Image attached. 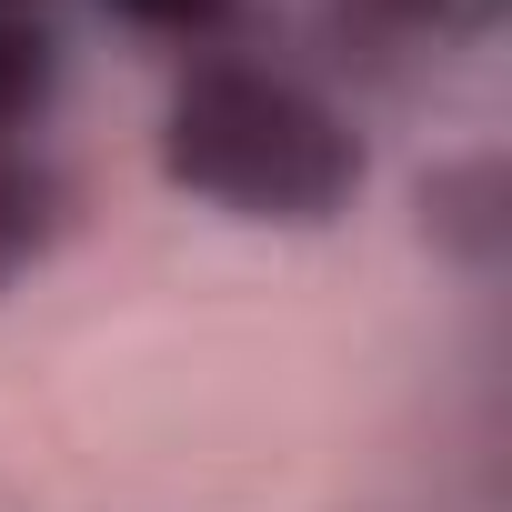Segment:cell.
Here are the masks:
<instances>
[{
  "mask_svg": "<svg viewBox=\"0 0 512 512\" xmlns=\"http://www.w3.org/2000/svg\"><path fill=\"white\" fill-rule=\"evenodd\" d=\"M372 41H492L512 0H342Z\"/></svg>",
  "mask_w": 512,
  "mask_h": 512,
  "instance_id": "3",
  "label": "cell"
},
{
  "mask_svg": "<svg viewBox=\"0 0 512 512\" xmlns=\"http://www.w3.org/2000/svg\"><path fill=\"white\" fill-rule=\"evenodd\" d=\"M161 171L231 211V221H282V231H322L352 211L372 151L362 131L292 71H262V61H211L171 91V121H161Z\"/></svg>",
  "mask_w": 512,
  "mask_h": 512,
  "instance_id": "1",
  "label": "cell"
},
{
  "mask_svg": "<svg viewBox=\"0 0 512 512\" xmlns=\"http://www.w3.org/2000/svg\"><path fill=\"white\" fill-rule=\"evenodd\" d=\"M51 221H61V191L51 171L21 151V141H0V292H11L41 251H51Z\"/></svg>",
  "mask_w": 512,
  "mask_h": 512,
  "instance_id": "2",
  "label": "cell"
},
{
  "mask_svg": "<svg viewBox=\"0 0 512 512\" xmlns=\"http://www.w3.org/2000/svg\"><path fill=\"white\" fill-rule=\"evenodd\" d=\"M51 81H61V41H51L31 11H0V141L41 121Z\"/></svg>",
  "mask_w": 512,
  "mask_h": 512,
  "instance_id": "4",
  "label": "cell"
},
{
  "mask_svg": "<svg viewBox=\"0 0 512 512\" xmlns=\"http://www.w3.org/2000/svg\"><path fill=\"white\" fill-rule=\"evenodd\" d=\"M0 11H31V0H0Z\"/></svg>",
  "mask_w": 512,
  "mask_h": 512,
  "instance_id": "7",
  "label": "cell"
},
{
  "mask_svg": "<svg viewBox=\"0 0 512 512\" xmlns=\"http://www.w3.org/2000/svg\"><path fill=\"white\" fill-rule=\"evenodd\" d=\"M101 11H121L131 31H171V41H201V31H221L241 0H101Z\"/></svg>",
  "mask_w": 512,
  "mask_h": 512,
  "instance_id": "6",
  "label": "cell"
},
{
  "mask_svg": "<svg viewBox=\"0 0 512 512\" xmlns=\"http://www.w3.org/2000/svg\"><path fill=\"white\" fill-rule=\"evenodd\" d=\"M492 191H502V171H492V161H472V171L432 181V191H422V211H432V231H442V241H462V251H492V241H502V221H492Z\"/></svg>",
  "mask_w": 512,
  "mask_h": 512,
  "instance_id": "5",
  "label": "cell"
}]
</instances>
